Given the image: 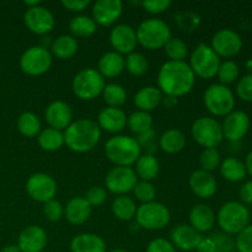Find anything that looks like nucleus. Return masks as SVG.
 I'll use <instances>...</instances> for the list:
<instances>
[{
    "mask_svg": "<svg viewBox=\"0 0 252 252\" xmlns=\"http://www.w3.org/2000/svg\"><path fill=\"white\" fill-rule=\"evenodd\" d=\"M196 84V75L186 62L167 61L160 66L158 86L162 94L176 98L191 93Z\"/></svg>",
    "mask_w": 252,
    "mask_h": 252,
    "instance_id": "f257e3e1",
    "label": "nucleus"
},
{
    "mask_svg": "<svg viewBox=\"0 0 252 252\" xmlns=\"http://www.w3.org/2000/svg\"><path fill=\"white\" fill-rule=\"evenodd\" d=\"M64 144L75 153L91 152L101 139V129L95 121L79 118L63 132Z\"/></svg>",
    "mask_w": 252,
    "mask_h": 252,
    "instance_id": "f03ea898",
    "label": "nucleus"
},
{
    "mask_svg": "<svg viewBox=\"0 0 252 252\" xmlns=\"http://www.w3.org/2000/svg\"><path fill=\"white\" fill-rule=\"evenodd\" d=\"M105 154L115 166L130 167L142 155V147L129 135H113L106 142Z\"/></svg>",
    "mask_w": 252,
    "mask_h": 252,
    "instance_id": "7ed1b4c3",
    "label": "nucleus"
},
{
    "mask_svg": "<svg viewBox=\"0 0 252 252\" xmlns=\"http://www.w3.org/2000/svg\"><path fill=\"white\" fill-rule=\"evenodd\" d=\"M135 33H137L138 44L149 51L164 48L165 44L172 37L169 25L164 20L157 17L147 19L140 22L138 29L135 30Z\"/></svg>",
    "mask_w": 252,
    "mask_h": 252,
    "instance_id": "20e7f679",
    "label": "nucleus"
},
{
    "mask_svg": "<svg viewBox=\"0 0 252 252\" xmlns=\"http://www.w3.org/2000/svg\"><path fill=\"white\" fill-rule=\"evenodd\" d=\"M106 80L95 68H84L75 74L71 83L74 95L83 101H91L102 95Z\"/></svg>",
    "mask_w": 252,
    "mask_h": 252,
    "instance_id": "39448f33",
    "label": "nucleus"
},
{
    "mask_svg": "<svg viewBox=\"0 0 252 252\" xmlns=\"http://www.w3.org/2000/svg\"><path fill=\"white\" fill-rule=\"evenodd\" d=\"M217 221L224 233L238 235L250 223V212L248 207L240 202H226L219 209Z\"/></svg>",
    "mask_w": 252,
    "mask_h": 252,
    "instance_id": "423d86ee",
    "label": "nucleus"
},
{
    "mask_svg": "<svg viewBox=\"0 0 252 252\" xmlns=\"http://www.w3.org/2000/svg\"><path fill=\"white\" fill-rule=\"evenodd\" d=\"M220 57L211 46L199 43L189 56V68L193 74L202 79H212L217 75L220 66Z\"/></svg>",
    "mask_w": 252,
    "mask_h": 252,
    "instance_id": "0eeeda50",
    "label": "nucleus"
},
{
    "mask_svg": "<svg viewBox=\"0 0 252 252\" xmlns=\"http://www.w3.org/2000/svg\"><path fill=\"white\" fill-rule=\"evenodd\" d=\"M171 214L169 208L160 202L143 203L137 208L135 220L138 226L145 230H161L170 223Z\"/></svg>",
    "mask_w": 252,
    "mask_h": 252,
    "instance_id": "6e6552de",
    "label": "nucleus"
},
{
    "mask_svg": "<svg viewBox=\"0 0 252 252\" xmlns=\"http://www.w3.org/2000/svg\"><path fill=\"white\" fill-rule=\"evenodd\" d=\"M207 110L214 116H226L233 112L235 107V97L228 86L213 84L208 86L203 95Z\"/></svg>",
    "mask_w": 252,
    "mask_h": 252,
    "instance_id": "1a4fd4ad",
    "label": "nucleus"
},
{
    "mask_svg": "<svg viewBox=\"0 0 252 252\" xmlns=\"http://www.w3.org/2000/svg\"><path fill=\"white\" fill-rule=\"evenodd\" d=\"M52 53L44 46H32L20 57V69L30 76L46 74L52 66Z\"/></svg>",
    "mask_w": 252,
    "mask_h": 252,
    "instance_id": "9d476101",
    "label": "nucleus"
},
{
    "mask_svg": "<svg viewBox=\"0 0 252 252\" xmlns=\"http://www.w3.org/2000/svg\"><path fill=\"white\" fill-rule=\"evenodd\" d=\"M192 138L201 147L217 148L224 139L221 125L212 117H199L194 121L191 128Z\"/></svg>",
    "mask_w": 252,
    "mask_h": 252,
    "instance_id": "9b49d317",
    "label": "nucleus"
},
{
    "mask_svg": "<svg viewBox=\"0 0 252 252\" xmlns=\"http://www.w3.org/2000/svg\"><path fill=\"white\" fill-rule=\"evenodd\" d=\"M57 182L51 175L44 172H36L29 177L26 182V192L33 201L47 203L54 199L57 194Z\"/></svg>",
    "mask_w": 252,
    "mask_h": 252,
    "instance_id": "f8f14e48",
    "label": "nucleus"
},
{
    "mask_svg": "<svg viewBox=\"0 0 252 252\" xmlns=\"http://www.w3.org/2000/svg\"><path fill=\"white\" fill-rule=\"evenodd\" d=\"M137 182L138 176L134 169L128 166H115L107 172L105 179L108 191L117 196H126V193L133 191Z\"/></svg>",
    "mask_w": 252,
    "mask_h": 252,
    "instance_id": "ddd939ff",
    "label": "nucleus"
},
{
    "mask_svg": "<svg viewBox=\"0 0 252 252\" xmlns=\"http://www.w3.org/2000/svg\"><path fill=\"white\" fill-rule=\"evenodd\" d=\"M24 22L32 33L39 36L49 33L56 25L53 14L41 4L37 6L27 7L24 15Z\"/></svg>",
    "mask_w": 252,
    "mask_h": 252,
    "instance_id": "4468645a",
    "label": "nucleus"
},
{
    "mask_svg": "<svg viewBox=\"0 0 252 252\" xmlns=\"http://www.w3.org/2000/svg\"><path fill=\"white\" fill-rule=\"evenodd\" d=\"M211 47L219 57L231 58L241 51L243 39L240 34L234 30L223 29L214 33Z\"/></svg>",
    "mask_w": 252,
    "mask_h": 252,
    "instance_id": "2eb2a0df",
    "label": "nucleus"
},
{
    "mask_svg": "<svg viewBox=\"0 0 252 252\" xmlns=\"http://www.w3.org/2000/svg\"><path fill=\"white\" fill-rule=\"evenodd\" d=\"M110 43L115 52L120 54H130L135 52L138 39L135 30L127 24L116 25L110 32Z\"/></svg>",
    "mask_w": 252,
    "mask_h": 252,
    "instance_id": "dca6fc26",
    "label": "nucleus"
},
{
    "mask_svg": "<svg viewBox=\"0 0 252 252\" xmlns=\"http://www.w3.org/2000/svg\"><path fill=\"white\" fill-rule=\"evenodd\" d=\"M250 117L244 111H233L225 116L221 125L224 138L230 142H238L248 134L250 129Z\"/></svg>",
    "mask_w": 252,
    "mask_h": 252,
    "instance_id": "f3484780",
    "label": "nucleus"
},
{
    "mask_svg": "<svg viewBox=\"0 0 252 252\" xmlns=\"http://www.w3.org/2000/svg\"><path fill=\"white\" fill-rule=\"evenodd\" d=\"M44 120L49 128L63 132L73 122V111L64 101H53L47 106Z\"/></svg>",
    "mask_w": 252,
    "mask_h": 252,
    "instance_id": "a211bd4d",
    "label": "nucleus"
},
{
    "mask_svg": "<svg viewBox=\"0 0 252 252\" xmlns=\"http://www.w3.org/2000/svg\"><path fill=\"white\" fill-rule=\"evenodd\" d=\"M122 12L123 2L120 0H97L93 5V19L100 26L116 24Z\"/></svg>",
    "mask_w": 252,
    "mask_h": 252,
    "instance_id": "6ab92c4d",
    "label": "nucleus"
},
{
    "mask_svg": "<svg viewBox=\"0 0 252 252\" xmlns=\"http://www.w3.org/2000/svg\"><path fill=\"white\" fill-rule=\"evenodd\" d=\"M47 233L38 225L25 228L19 235L17 246L21 252H42L47 246Z\"/></svg>",
    "mask_w": 252,
    "mask_h": 252,
    "instance_id": "aec40b11",
    "label": "nucleus"
},
{
    "mask_svg": "<svg viewBox=\"0 0 252 252\" xmlns=\"http://www.w3.org/2000/svg\"><path fill=\"white\" fill-rule=\"evenodd\" d=\"M202 238V234L194 230L189 224H180L175 226L170 234L172 245L175 249H180L182 251L197 250Z\"/></svg>",
    "mask_w": 252,
    "mask_h": 252,
    "instance_id": "412c9836",
    "label": "nucleus"
},
{
    "mask_svg": "<svg viewBox=\"0 0 252 252\" xmlns=\"http://www.w3.org/2000/svg\"><path fill=\"white\" fill-rule=\"evenodd\" d=\"M128 116L122 108L105 107L100 111L97 116V125L100 129L108 133H120L127 126Z\"/></svg>",
    "mask_w": 252,
    "mask_h": 252,
    "instance_id": "4be33fe9",
    "label": "nucleus"
},
{
    "mask_svg": "<svg viewBox=\"0 0 252 252\" xmlns=\"http://www.w3.org/2000/svg\"><path fill=\"white\" fill-rule=\"evenodd\" d=\"M189 187L197 197L208 199L213 197L217 192V180L212 172L199 169L196 170L189 176Z\"/></svg>",
    "mask_w": 252,
    "mask_h": 252,
    "instance_id": "5701e85b",
    "label": "nucleus"
},
{
    "mask_svg": "<svg viewBox=\"0 0 252 252\" xmlns=\"http://www.w3.org/2000/svg\"><path fill=\"white\" fill-rule=\"evenodd\" d=\"M216 220L213 209L207 204H196L189 211V225L201 234L212 230Z\"/></svg>",
    "mask_w": 252,
    "mask_h": 252,
    "instance_id": "b1692460",
    "label": "nucleus"
},
{
    "mask_svg": "<svg viewBox=\"0 0 252 252\" xmlns=\"http://www.w3.org/2000/svg\"><path fill=\"white\" fill-rule=\"evenodd\" d=\"M64 216L73 225H81L91 217V206L84 197H74L64 207Z\"/></svg>",
    "mask_w": 252,
    "mask_h": 252,
    "instance_id": "393cba45",
    "label": "nucleus"
},
{
    "mask_svg": "<svg viewBox=\"0 0 252 252\" xmlns=\"http://www.w3.org/2000/svg\"><path fill=\"white\" fill-rule=\"evenodd\" d=\"M126 69V59L122 54L115 51L106 52L100 58L97 64V71L103 78L112 79L121 75Z\"/></svg>",
    "mask_w": 252,
    "mask_h": 252,
    "instance_id": "a878e982",
    "label": "nucleus"
},
{
    "mask_svg": "<svg viewBox=\"0 0 252 252\" xmlns=\"http://www.w3.org/2000/svg\"><path fill=\"white\" fill-rule=\"evenodd\" d=\"M71 252H106V243L101 236L93 233H81L70 241Z\"/></svg>",
    "mask_w": 252,
    "mask_h": 252,
    "instance_id": "bb28decb",
    "label": "nucleus"
},
{
    "mask_svg": "<svg viewBox=\"0 0 252 252\" xmlns=\"http://www.w3.org/2000/svg\"><path fill=\"white\" fill-rule=\"evenodd\" d=\"M162 100V93L155 86H144L134 96V103L139 111L150 113L159 107Z\"/></svg>",
    "mask_w": 252,
    "mask_h": 252,
    "instance_id": "cd10ccee",
    "label": "nucleus"
},
{
    "mask_svg": "<svg viewBox=\"0 0 252 252\" xmlns=\"http://www.w3.org/2000/svg\"><path fill=\"white\" fill-rule=\"evenodd\" d=\"M79 49L78 39L71 34H62L57 37L51 44L52 56L58 59H70L76 54Z\"/></svg>",
    "mask_w": 252,
    "mask_h": 252,
    "instance_id": "c85d7f7f",
    "label": "nucleus"
},
{
    "mask_svg": "<svg viewBox=\"0 0 252 252\" xmlns=\"http://www.w3.org/2000/svg\"><path fill=\"white\" fill-rule=\"evenodd\" d=\"M134 171L142 181L152 182L160 172L159 160L153 154H142L135 162Z\"/></svg>",
    "mask_w": 252,
    "mask_h": 252,
    "instance_id": "c756f323",
    "label": "nucleus"
},
{
    "mask_svg": "<svg viewBox=\"0 0 252 252\" xmlns=\"http://www.w3.org/2000/svg\"><path fill=\"white\" fill-rule=\"evenodd\" d=\"M186 135L180 129H175V128L167 129L166 132L162 133L159 139L160 148L162 152L167 154H177L182 152L186 147Z\"/></svg>",
    "mask_w": 252,
    "mask_h": 252,
    "instance_id": "7c9ffc66",
    "label": "nucleus"
},
{
    "mask_svg": "<svg viewBox=\"0 0 252 252\" xmlns=\"http://www.w3.org/2000/svg\"><path fill=\"white\" fill-rule=\"evenodd\" d=\"M220 172L225 180L230 182H240L248 175L245 162L234 157H229L220 162Z\"/></svg>",
    "mask_w": 252,
    "mask_h": 252,
    "instance_id": "2f4dec72",
    "label": "nucleus"
},
{
    "mask_svg": "<svg viewBox=\"0 0 252 252\" xmlns=\"http://www.w3.org/2000/svg\"><path fill=\"white\" fill-rule=\"evenodd\" d=\"M69 30H70L71 36L75 38H86L95 33L97 25L94 21L93 17L88 15H78L70 20Z\"/></svg>",
    "mask_w": 252,
    "mask_h": 252,
    "instance_id": "473e14b6",
    "label": "nucleus"
},
{
    "mask_svg": "<svg viewBox=\"0 0 252 252\" xmlns=\"http://www.w3.org/2000/svg\"><path fill=\"white\" fill-rule=\"evenodd\" d=\"M138 206L130 197L117 196L112 202V213L122 221H129L135 218Z\"/></svg>",
    "mask_w": 252,
    "mask_h": 252,
    "instance_id": "72a5a7b5",
    "label": "nucleus"
},
{
    "mask_svg": "<svg viewBox=\"0 0 252 252\" xmlns=\"http://www.w3.org/2000/svg\"><path fill=\"white\" fill-rule=\"evenodd\" d=\"M37 142L41 149L46 152H56L64 145V134L53 128H44L37 135Z\"/></svg>",
    "mask_w": 252,
    "mask_h": 252,
    "instance_id": "f704fd0d",
    "label": "nucleus"
},
{
    "mask_svg": "<svg viewBox=\"0 0 252 252\" xmlns=\"http://www.w3.org/2000/svg\"><path fill=\"white\" fill-rule=\"evenodd\" d=\"M17 129L26 138L37 137L42 130L38 116L30 111L21 113L17 118Z\"/></svg>",
    "mask_w": 252,
    "mask_h": 252,
    "instance_id": "c9c22d12",
    "label": "nucleus"
},
{
    "mask_svg": "<svg viewBox=\"0 0 252 252\" xmlns=\"http://www.w3.org/2000/svg\"><path fill=\"white\" fill-rule=\"evenodd\" d=\"M102 96L108 107L121 108L127 101V91L122 85L116 83L106 84Z\"/></svg>",
    "mask_w": 252,
    "mask_h": 252,
    "instance_id": "e433bc0d",
    "label": "nucleus"
},
{
    "mask_svg": "<svg viewBox=\"0 0 252 252\" xmlns=\"http://www.w3.org/2000/svg\"><path fill=\"white\" fill-rule=\"evenodd\" d=\"M127 126L135 134H144L148 130L152 129L153 117L150 113L138 110L133 112L130 116H128Z\"/></svg>",
    "mask_w": 252,
    "mask_h": 252,
    "instance_id": "4c0bfd02",
    "label": "nucleus"
},
{
    "mask_svg": "<svg viewBox=\"0 0 252 252\" xmlns=\"http://www.w3.org/2000/svg\"><path fill=\"white\" fill-rule=\"evenodd\" d=\"M126 59V70L133 76H143L149 70V62L144 54L132 52Z\"/></svg>",
    "mask_w": 252,
    "mask_h": 252,
    "instance_id": "58836bf2",
    "label": "nucleus"
},
{
    "mask_svg": "<svg viewBox=\"0 0 252 252\" xmlns=\"http://www.w3.org/2000/svg\"><path fill=\"white\" fill-rule=\"evenodd\" d=\"M165 53L169 57V61L172 62H185L189 56V47L177 37H171L166 44H165Z\"/></svg>",
    "mask_w": 252,
    "mask_h": 252,
    "instance_id": "ea45409f",
    "label": "nucleus"
},
{
    "mask_svg": "<svg viewBox=\"0 0 252 252\" xmlns=\"http://www.w3.org/2000/svg\"><path fill=\"white\" fill-rule=\"evenodd\" d=\"M220 153H219L217 148H206V149L202 150L201 155H199L201 169L204 170V171H214V170H217L220 166Z\"/></svg>",
    "mask_w": 252,
    "mask_h": 252,
    "instance_id": "a19ab883",
    "label": "nucleus"
},
{
    "mask_svg": "<svg viewBox=\"0 0 252 252\" xmlns=\"http://www.w3.org/2000/svg\"><path fill=\"white\" fill-rule=\"evenodd\" d=\"M239 74H240V69L238 64L234 61H225L220 63L217 75H218L219 84L226 86L234 83L239 78Z\"/></svg>",
    "mask_w": 252,
    "mask_h": 252,
    "instance_id": "79ce46f5",
    "label": "nucleus"
},
{
    "mask_svg": "<svg viewBox=\"0 0 252 252\" xmlns=\"http://www.w3.org/2000/svg\"><path fill=\"white\" fill-rule=\"evenodd\" d=\"M133 193H134L135 198L142 202V203H149V202L155 201L157 189H155L154 185L152 182L140 180L135 184L134 189H133Z\"/></svg>",
    "mask_w": 252,
    "mask_h": 252,
    "instance_id": "37998d69",
    "label": "nucleus"
},
{
    "mask_svg": "<svg viewBox=\"0 0 252 252\" xmlns=\"http://www.w3.org/2000/svg\"><path fill=\"white\" fill-rule=\"evenodd\" d=\"M43 214L49 221H59L64 216V207L56 198L43 204Z\"/></svg>",
    "mask_w": 252,
    "mask_h": 252,
    "instance_id": "c03bdc74",
    "label": "nucleus"
},
{
    "mask_svg": "<svg viewBox=\"0 0 252 252\" xmlns=\"http://www.w3.org/2000/svg\"><path fill=\"white\" fill-rule=\"evenodd\" d=\"M235 248L239 252H252V224H249L243 231L238 234Z\"/></svg>",
    "mask_w": 252,
    "mask_h": 252,
    "instance_id": "a18cd8bd",
    "label": "nucleus"
},
{
    "mask_svg": "<svg viewBox=\"0 0 252 252\" xmlns=\"http://www.w3.org/2000/svg\"><path fill=\"white\" fill-rule=\"evenodd\" d=\"M86 199L89 204L93 207H100L102 206L106 202V198H107V193H106V189L103 187L100 186H93L88 189L86 192V196L84 197Z\"/></svg>",
    "mask_w": 252,
    "mask_h": 252,
    "instance_id": "49530a36",
    "label": "nucleus"
},
{
    "mask_svg": "<svg viewBox=\"0 0 252 252\" xmlns=\"http://www.w3.org/2000/svg\"><path fill=\"white\" fill-rule=\"evenodd\" d=\"M236 94L244 101L252 102V73L246 74L239 79L236 85Z\"/></svg>",
    "mask_w": 252,
    "mask_h": 252,
    "instance_id": "de8ad7c7",
    "label": "nucleus"
},
{
    "mask_svg": "<svg viewBox=\"0 0 252 252\" xmlns=\"http://www.w3.org/2000/svg\"><path fill=\"white\" fill-rule=\"evenodd\" d=\"M140 4L149 14L153 15L161 14V12L166 11L171 6L170 0H145V1H142Z\"/></svg>",
    "mask_w": 252,
    "mask_h": 252,
    "instance_id": "09e8293b",
    "label": "nucleus"
},
{
    "mask_svg": "<svg viewBox=\"0 0 252 252\" xmlns=\"http://www.w3.org/2000/svg\"><path fill=\"white\" fill-rule=\"evenodd\" d=\"M147 252H176V249L172 245L171 241L166 239L158 238L148 244Z\"/></svg>",
    "mask_w": 252,
    "mask_h": 252,
    "instance_id": "8fccbe9b",
    "label": "nucleus"
},
{
    "mask_svg": "<svg viewBox=\"0 0 252 252\" xmlns=\"http://www.w3.org/2000/svg\"><path fill=\"white\" fill-rule=\"evenodd\" d=\"M62 5L71 12H81L90 5V1L89 0H63Z\"/></svg>",
    "mask_w": 252,
    "mask_h": 252,
    "instance_id": "3c124183",
    "label": "nucleus"
},
{
    "mask_svg": "<svg viewBox=\"0 0 252 252\" xmlns=\"http://www.w3.org/2000/svg\"><path fill=\"white\" fill-rule=\"evenodd\" d=\"M239 193H240V198L244 203H252V180H249L241 186Z\"/></svg>",
    "mask_w": 252,
    "mask_h": 252,
    "instance_id": "603ef678",
    "label": "nucleus"
},
{
    "mask_svg": "<svg viewBox=\"0 0 252 252\" xmlns=\"http://www.w3.org/2000/svg\"><path fill=\"white\" fill-rule=\"evenodd\" d=\"M198 252H216V241L214 238H202L201 243H199Z\"/></svg>",
    "mask_w": 252,
    "mask_h": 252,
    "instance_id": "864d4df0",
    "label": "nucleus"
},
{
    "mask_svg": "<svg viewBox=\"0 0 252 252\" xmlns=\"http://www.w3.org/2000/svg\"><path fill=\"white\" fill-rule=\"evenodd\" d=\"M245 166H246V170H248L249 174H250L252 176V149L250 150V153L248 154V157H246Z\"/></svg>",
    "mask_w": 252,
    "mask_h": 252,
    "instance_id": "5fc2aeb1",
    "label": "nucleus"
},
{
    "mask_svg": "<svg viewBox=\"0 0 252 252\" xmlns=\"http://www.w3.org/2000/svg\"><path fill=\"white\" fill-rule=\"evenodd\" d=\"M0 252H21V250H20L17 245H7L2 248Z\"/></svg>",
    "mask_w": 252,
    "mask_h": 252,
    "instance_id": "6e6d98bb",
    "label": "nucleus"
},
{
    "mask_svg": "<svg viewBox=\"0 0 252 252\" xmlns=\"http://www.w3.org/2000/svg\"><path fill=\"white\" fill-rule=\"evenodd\" d=\"M108 252H128V251L123 250V249H113V250H111V251H108Z\"/></svg>",
    "mask_w": 252,
    "mask_h": 252,
    "instance_id": "4d7b16f0",
    "label": "nucleus"
}]
</instances>
